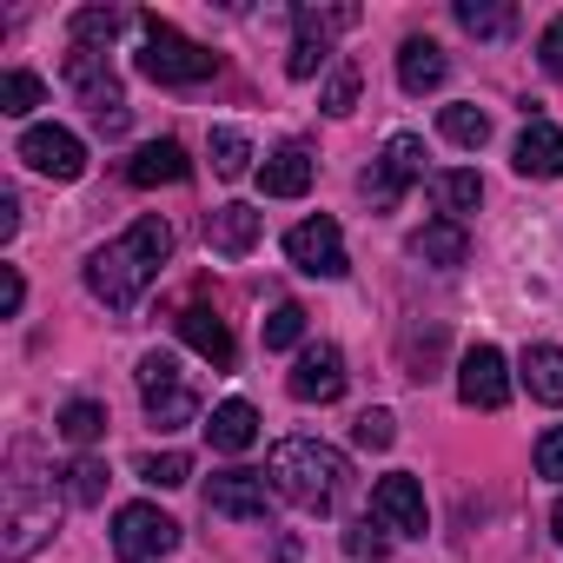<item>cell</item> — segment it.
<instances>
[{
  "label": "cell",
  "mask_w": 563,
  "mask_h": 563,
  "mask_svg": "<svg viewBox=\"0 0 563 563\" xmlns=\"http://www.w3.org/2000/svg\"><path fill=\"white\" fill-rule=\"evenodd\" d=\"M166 258H173V225H166L159 212H146V219H133L120 239H107V245L87 258V292H93L107 312H133V306L153 292V278H159Z\"/></svg>",
  "instance_id": "cell-1"
},
{
  "label": "cell",
  "mask_w": 563,
  "mask_h": 563,
  "mask_svg": "<svg viewBox=\"0 0 563 563\" xmlns=\"http://www.w3.org/2000/svg\"><path fill=\"white\" fill-rule=\"evenodd\" d=\"M265 477H272L278 497L299 504V510H332L352 471H345V457H339L332 444H319V438H278Z\"/></svg>",
  "instance_id": "cell-2"
},
{
  "label": "cell",
  "mask_w": 563,
  "mask_h": 563,
  "mask_svg": "<svg viewBox=\"0 0 563 563\" xmlns=\"http://www.w3.org/2000/svg\"><path fill=\"white\" fill-rule=\"evenodd\" d=\"M54 530H60L54 484H41L34 471H14L8 477V517H0V563H27Z\"/></svg>",
  "instance_id": "cell-3"
},
{
  "label": "cell",
  "mask_w": 563,
  "mask_h": 563,
  "mask_svg": "<svg viewBox=\"0 0 563 563\" xmlns=\"http://www.w3.org/2000/svg\"><path fill=\"white\" fill-rule=\"evenodd\" d=\"M140 27H146V41H140V74L146 80H159V87H199V80L219 74V54L199 47V41H186L159 14H140Z\"/></svg>",
  "instance_id": "cell-4"
},
{
  "label": "cell",
  "mask_w": 563,
  "mask_h": 563,
  "mask_svg": "<svg viewBox=\"0 0 563 563\" xmlns=\"http://www.w3.org/2000/svg\"><path fill=\"white\" fill-rule=\"evenodd\" d=\"M173 543H179V523L159 504H120L113 510V550H120V563H159Z\"/></svg>",
  "instance_id": "cell-5"
},
{
  "label": "cell",
  "mask_w": 563,
  "mask_h": 563,
  "mask_svg": "<svg viewBox=\"0 0 563 563\" xmlns=\"http://www.w3.org/2000/svg\"><path fill=\"white\" fill-rule=\"evenodd\" d=\"M67 87L80 93V107L93 113L100 133H126V100H120V80H113L107 54H67Z\"/></svg>",
  "instance_id": "cell-6"
},
{
  "label": "cell",
  "mask_w": 563,
  "mask_h": 563,
  "mask_svg": "<svg viewBox=\"0 0 563 563\" xmlns=\"http://www.w3.org/2000/svg\"><path fill=\"white\" fill-rule=\"evenodd\" d=\"M411 179H424V140H418V133H391V140H385V159H378L358 186H365L372 212H391Z\"/></svg>",
  "instance_id": "cell-7"
},
{
  "label": "cell",
  "mask_w": 563,
  "mask_h": 563,
  "mask_svg": "<svg viewBox=\"0 0 563 563\" xmlns=\"http://www.w3.org/2000/svg\"><path fill=\"white\" fill-rule=\"evenodd\" d=\"M286 258L306 272V278H345L352 272V258H345V232H339V219H299L292 232H286Z\"/></svg>",
  "instance_id": "cell-8"
},
{
  "label": "cell",
  "mask_w": 563,
  "mask_h": 563,
  "mask_svg": "<svg viewBox=\"0 0 563 563\" xmlns=\"http://www.w3.org/2000/svg\"><path fill=\"white\" fill-rule=\"evenodd\" d=\"M457 398H464L471 411H504V405H510V365H504L497 345H471V352L457 358Z\"/></svg>",
  "instance_id": "cell-9"
},
{
  "label": "cell",
  "mask_w": 563,
  "mask_h": 563,
  "mask_svg": "<svg viewBox=\"0 0 563 563\" xmlns=\"http://www.w3.org/2000/svg\"><path fill=\"white\" fill-rule=\"evenodd\" d=\"M14 153H21L41 179H80V173H87V146H80V133H67V126H27Z\"/></svg>",
  "instance_id": "cell-10"
},
{
  "label": "cell",
  "mask_w": 563,
  "mask_h": 563,
  "mask_svg": "<svg viewBox=\"0 0 563 563\" xmlns=\"http://www.w3.org/2000/svg\"><path fill=\"white\" fill-rule=\"evenodd\" d=\"M265 497H272L265 471H239V464L206 484V510L212 517H232V523H258L265 517Z\"/></svg>",
  "instance_id": "cell-11"
},
{
  "label": "cell",
  "mask_w": 563,
  "mask_h": 563,
  "mask_svg": "<svg viewBox=\"0 0 563 563\" xmlns=\"http://www.w3.org/2000/svg\"><path fill=\"white\" fill-rule=\"evenodd\" d=\"M372 517L391 530V537H424V490L411 471H391L372 484Z\"/></svg>",
  "instance_id": "cell-12"
},
{
  "label": "cell",
  "mask_w": 563,
  "mask_h": 563,
  "mask_svg": "<svg viewBox=\"0 0 563 563\" xmlns=\"http://www.w3.org/2000/svg\"><path fill=\"white\" fill-rule=\"evenodd\" d=\"M286 385H292L299 405H332V398H345V352H339V345H306Z\"/></svg>",
  "instance_id": "cell-13"
},
{
  "label": "cell",
  "mask_w": 563,
  "mask_h": 563,
  "mask_svg": "<svg viewBox=\"0 0 563 563\" xmlns=\"http://www.w3.org/2000/svg\"><path fill=\"white\" fill-rule=\"evenodd\" d=\"M312 153L292 140V146H278V153H265V166H258V192L265 199H306L312 192Z\"/></svg>",
  "instance_id": "cell-14"
},
{
  "label": "cell",
  "mask_w": 563,
  "mask_h": 563,
  "mask_svg": "<svg viewBox=\"0 0 563 563\" xmlns=\"http://www.w3.org/2000/svg\"><path fill=\"white\" fill-rule=\"evenodd\" d=\"M258 232H265V219H258L252 206H212V212H206V245H212L219 258H245V252L258 245Z\"/></svg>",
  "instance_id": "cell-15"
},
{
  "label": "cell",
  "mask_w": 563,
  "mask_h": 563,
  "mask_svg": "<svg viewBox=\"0 0 563 563\" xmlns=\"http://www.w3.org/2000/svg\"><path fill=\"white\" fill-rule=\"evenodd\" d=\"M179 339H186L212 372H232V358H239V345H232L225 319H219V312H206V306H186V312H179Z\"/></svg>",
  "instance_id": "cell-16"
},
{
  "label": "cell",
  "mask_w": 563,
  "mask_h": 563,
  "mask_svg": "<svg viewBox=\"0 0 563 563\" xmlns=\"http://www.w3.org/2000/svg\"><path fill=\"white\" fill-rule=\"evenodd\" d=\"M126 179H133V186H179V179H192V159H186L179 140H146V146L126 159Z\"/></svg>",
  "instance_id": "cell-17"
},
{
  "label": "cell",
  "mask_w": 563,
  "mask_h": 563,
  "mask_svg": "<svg viewBox=\"0 0 563 563\" xmlns=\"http://www.w3.org/2000/svg\"><path fill=\"white\" fill-rule=\"evenodd\" d=\"M523 179H563V133L550 120H530L517 133V159H510Z\"/></svg>",
  "instance_id": "cell-18"
},
{
  "label": "cell",
  "mask_w": 563,
  "mask_h": 563,
  "mask_svg": "<svg viewBox=\"0 0 563 563\" xmlns=\"http://www.w3.org/2000/svg\"><path fill=\"white\" fill-rule=\"evenodd\" d=\"M444 74H451V60H444V47H438V41L411 34V41L398 47V87H405V93H438V87H444Z\"/></svg>",
  "instance_id": "cell-19"
},
{
  "label": "cell",
  "mask_w": 563,
  "mask_h": 563,
  "mask_svg": "<svg viewBox=\"0 0 563 563\" xmlns=\"http://www.w3.org/2000/svg\"><path fill=\"white\" fill-rule=\"evenodd\" d=\"M206 444H212V451H225V457L252 451V444H258V411H252L245 398L212 405V418H206Z\"/></svg>",
  "instance_id": "cell-20"
},
{
  "label": "cell",
  "mask_w": 563,
  "mask_h": 563,
  "mask_svg": "<svg viewBox=\"0 0 563 563\" xmlns=\"http://www.w3.org/2000/svg\"><path fill=\"white\" fill-rule=\"evenodd\" d=\"M464 252H471V239H464L457 219H431V225L411 232V258H424V265H438V272L464 265Z\"/></svg>",
  "instance_id": "cell-21"
},
{
  "label": "cell",
  "mask_w": 563,
  "mask_h": 563,
  "mask_svg": "<svg viewBox=\"0 0 563 563\" xmlns=\"http://www.w3.org/2000/svg\"><path fill=\"white\" fill-rule=\"evenodd\" d=\"M517 378L530 385L537 405H563V352L556 345H530L523 365H517Z\"/></svg>",
  "instance_id": "cell-22"
},
{
  "label": "cell",
  "mask_w": 563,
  "mask_h": 563,
  "mask_svg": "<svg viewBox=\"0 0 563 563\" xmlns=\"http://www.w3.org/2000/svg\"><path fill=\"white\" fill-rule=\"evenodd\" d=\"M146 418L159 424V431H179V424H192L199 418V391L179 378V385H166V391H146Z\"/></svg>",
  "instance_id": "cell-23"
},
{
  "label": "cell",
  "mask_w": 563,
  "mask_h": 563,
  "mask_svg": "<svg viewBox=\"0 0 563 563\" xmlns=\"http://www.w3.org/2000/svg\"><path fill=\"white\" fill-rule=\"evenodd\" d=\"M431 192H438L444 219H457V212H477V199H484V179H477L471 166H451V173H438V179H431Z\"/></svg>",
  "instance_id": "cell-24"
},
{
  "label": "cell",
  "mask_w": 563,
  "mask_h": 563,
  "mask_svg": "<svg viewBox=\"0 0 563 563\" xmlns=\"http://www.w3.org/2000/svg\"><path fill=\"white\" fill-rule=\"evenodd\" d=\"M54 431H60L67 444H80V451H87V444H100V438H107V405H93V398H74V405L54 418Z\"/></svg>",
  "instance_id": "cell-25"
},
{
  "label": "cell",
  "mask_w": 563,
  "mask_h": 563,
  "mask_svg": "<svg viewBox=\"0 0 563 563\" xmlns=\"http://www.w3.org/2000/svg\"><path fill=\"white\" fill-rule=\"evenodd\" d=\"M510 8L504 0H457V27L464 34H477V41H497V34H510Z\"/></svg>",
  "instance_id": "cell-26"
},
{
  "label": "cell",
  "mask_w": 563,
  "mask_h": 563,
  "mask_svg": "<svg viewBox=\"0 0 563 563\" xmlns=\"http://www.w3.org/2000/svg\"><path fill=\"white\" fill-rule=\"evenodd\" d=\"M41 100H47L41 74H27V67H14V74H0V113H8V120H27V113H34Z\"/></svg>",
  "instance_id": "cell-27"
},
{
  "label": "cell",
  "mask_w": 563,
  "mask_h": 563,
  "mask_svg": "<svg viewBox=\"0 0 563 563\" xmlns=\"http://www.w3.org/2000/svg\"><path fill=\"white\" fill-rule=\"evenodd\" d=\"M67 27H74V47H80V54H93V47H107V41L126 27V14H120V8H80Z\"/></svg>",
  "instance_id": "cell-28"
},
{
  "label": "cell",
  "mask_w": 563,
  "mask_h": 563,
  "mask_svg": "<svg viewBox=\"0 0 563 563\" xmlns=\"http://www.w3.org/2000/svg\"><path fill=\"white\" fill-rule=\"evenodd\" d=\"M438 126H444V140L464 146V153H477V146L490 140V113H484V107H444Z\"/></svg>",
  "instance_id": "cell-29"
},
{
  "label": "cell",
  "mask_w": 563,
  "mask_h": 563,
  "mask_svg": "<svg viewBox=\"0 0 563 563\" xmlns=\"http://www.w3.org/2000/svg\"><path fill=\"white\" fill-rule=\"evenodd\" d=\"M212 173L219 179H245L252 173V140L239 126H212Z\"/></svg>",
  "instance_id": "cell-30"
},
{
  "label": "cell",
  "mask_w": 563,
  "mask_h": 563,
  "mask_svg": "<svg viewBox=\"0 0 563 563\" xmlns=\"http://www.w3.org/2000/svg\"><path fill=\"white\" fill-rule=\"evenodd\" d=\"M140 477L153 490H179V484H192V457L186 451H153V457H140Z\"/></svg>",
  "instance_id": "cell-31"
},
{
  "label": "cell",
  "mask_w": 563,
  "mask_h": 563,
  "mask_svg": "<svg viewBox=\"0 0 563 563\" xmlns=\"http://www.w3.org/2000/svg\"><path fill=\"white\" fill-rule=\"evenodd\" d=\"M60 484H67L74 504H100V497H107V464H100V457H74V464L60 471Z\"/></svg>",
  "instance_id": "cell-32"
},
{
  "label": "cell",
  "mask_w": 563,
  "mask_h": 563,
  "mask_svg": "<svg viewBox=\"0 0 563 563\" xmlns=\"http://www.w3.org/2000/svg\"><path fill=\"white\" fill-rule=\"evenodd\" d=\"M306 339V306H272V319H265V352H292Z\"/></svg>",
  "instance_id": "cell-33"
},
{
  "label": "cell",
  "mask_w": 563,
  "mask_h": 563,
  "mask_svg": "<svg viewBox=\"0 0 563 563\" xmlns=\"http://www.w3.org/2000/svg\"><path fill=\"white\" fill-rule=\"evenodd\" d=\"M292 27L332 41V34H345V27H358V8H292Z\"/></svg>",
  "instance_id": "cell-34"
},
{
  "label": "cell",
  "mask_w": 563,
  "mask_h": 563,
  "mask_svg": "<svg viewBox=\"0 0 563 563\" xmlns=\"http://www.w3.org/2000/svg\"><path fill=\"white\" fill-rule=\"evenodd\" d=\"M325 60H332V41H319V34H299V41H292V54H286V74H292V80H312Z\"/></svg>",
  "instance_id": "cell-35"
},
{
  "label": "cell",
  "mask_w": 563,
  "mask_h": 563,
  "mask_svg": "<svg viewBox=\"0 0 563 563\" xmlns=\"http://www.w3.org/2000/svg\"><path fill=\"white\" fill-rule=\"evenodd\" d=\"M352 107H358V67H352V60H339V67H332V80H325V113H332V120H345Z\"/></svg>",
  "instance_id": "cell-36"
},
{
  "label": "cell",
  "mask_w": 563,
  "mask_h": 563,
  "mask_svg": "<svg viewBox=\"0 0 563 563\" xmlns=\"http://www.w3.org/2000/svg\"><path fill=\"white\" fill-rule=\"evenodd\" d=\"M385 543H391V530H385L378 517H358V523L345 530V550H352L358 563H378V556H385Z\"/></svg>",
  "instance_id": "cell-37"
},
{
  "label": "cell",
  "mask_w": 563,
  "mask_h": 563,
  "mask_svg": "<svg viewBox=\"0 0 563 563\" xmlns=\"http://www.w3.org/2000/svg\"><path fill=\"white\" fill-rule=\"evenodd\" d=\"M166 385H179V358L173 352H146L140 358V398L146 391H166Z\"/></svg>",
  "instance_id": "cell-38"
},
{
  "label": "cell",
  "mask_w": 563,
  "mask_h": 563,
  "mask_svg": "<svg viewBox=\"0 0 563 563\" xmlns=\"http://www.w3.org/2000/svg\"><path fill=\"white\" fill-rule=\"evenodd\" d=\"M352 438H358L365 451H391V438H398V418H391V411H365V418L352 424Z\"/></svg>",
  "instance_id": "cell-39"
},
{
  "label": "cell",
  "mask_w": 563,
  "mask_h": 563,
  "mask_svg": "<svg viewBox=\"0 0 563 563\" xmlns=\"http://www.w3.org/2000/svg\"><path fill=\"white\" fill-rule=\"evenodd\" d=\"M21 306H27V278H21V265H0V319H21Z\"/></svg>",
  "instance_id": "cell-40"
},
{
  "label": "cell",
  "mask_w": 563,
  "mask_h": 563,
  "mask_svg": "<svg viewBox=\"0 0 563 563\" xmlns=\"http://www.w3.org/2000/svg\"><path fill=\"white\" fill-rule=\"evenodd\" d=\"M537 477H556V484H563V424H550V431L537 438Z\"/></svg>",
  "instance_id": "cell-41"
},
{
  "label": "cell",
  "mask_w": 563,
  "mask_h": 563,
  "mask_svg": "<svg viewBox=\"0 0 563 563\" xmlns=\"http://www.w3.org/2000/svg\"><path fill=\"white\" fill-rule=\"evenodd\" d=\"M537 67H543L550 80H563V14L543 27V41H537Z\"/></svg>",
  "instance_id": "cell-42"
},
{
  "label": "cell",
  "mask_w": 563,
  "mask_h": 563,
  "mask_svg": "<svg viewBox=\"0 0 563 563\" xmlns=\"http://www.w3.org/2000/svg\"><path fill=\"white\" fill-rule=\"evenodd\" d=\"M14 232H21V199L0 192V239H14Z\"/></svg>",
  "instance_id": "cell-43"
},
{
  "label": "cell",
  "mask_w": 563,
  "mask_h": 563,
  "mask_svg": "<svg viewBox=\"0 0 563 563\" xmlns=\"http://www.w3.org/2000/svg\"><path fill=\"white\" fill-rule=\"evenodd\" d=\"M550 530H556V543H563V497H556V510H550Z\"/></svg>",
  "instance_id": "cell-44"
}]
</instances>
